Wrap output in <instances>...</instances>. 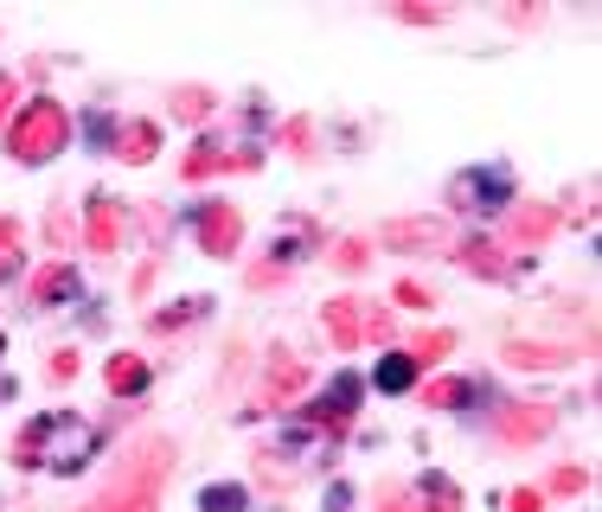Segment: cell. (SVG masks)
Here are the masks:
<instances>
[{"label": "cell", "instance_id": "32", "mask_svg": "<svg viewBox=\"0 0 602 512\" xmlns=\"http://www.w3.org/2000/svg\"><path fill=\"white\" fill-rule=\"evenodd\" d=\"M384 512H411V507H404V493H391V500H384Z\"/></svg>", "mask_w": 602, "mask_h": 512}, {"label": "cell", "instance_id": "4", "mask_svg": "<svg viewBox=\"0 0 602 512\" xmlns=\"http://www.w3.org/2000/svg\"><path fill=\"white\" fill-rule=\"evenodd\" d=\"M237 237H244V219H237L231 205H205V212H199V244H205V256H231Z\"/></svg>", "mask_w": 602, "mask_h": 512}, {"label": "cell", "instance_id": "14", "mask_svg": "<svg viewBox=\"0 0 602 512\" xmlns=\"http://www.w3.org/2000/svg\"><path fill=\"white\" fill-rule=\"evenodd\" d=\"M65 294H77V276H71V263H52V269L33 282V301L52 308V301H65Z\"/></svg>", "mask_w": 602, "mask_h": 512}, {"label": "cell", "instance_id": "22", "mask_svg": "<svg viewBox=\"0 0 602 512\" xmlns=\"http://www.w3.org/2000/svg\"><path fill=\"white\" fill-rule=\"evenodd\" d=\"M475 398V385H461V378H443V385H430V403L443 410V403H468Z\"/></svg>", "mask_w": 602, "mask_h": 512}, {"label": "cell", "instance_id": "31", "mask_svg": "<svg viewBox=\"0 0 602 512\" xmlns=\"http://www.w3.org/2000/svg\"><path fill=\"white\" fill-rule=\"evenodd\" d=\"M13 90H20V84H13V77L0 71V122H7V110H13Z\"/></svg>", "mask_w": 602, "mask_h": 512}, {"label": "cell", "instance_id": "24", "mask_svg": "<svg viewBox=\"0 0 602 512\" xmlns=\"http://www.w3.org/2000/svg\"><path fill=\"white\" fill-rule=\"evenodd\" d=\"M231 507H244V487H212L205 493V512H231Z\"/></svg>", "mask_w": 602, "mask_h": 512}, {"label": "cell", "instance_id": "25", "mask_svg": "<svg viewBox=\"0 0 602 512\" xmlns=\"http://www.w3.org/2000/svg\"><path fill=\"white\" fill-rule=\"evenodd\" d=\"M551 487H558V493H583V487H590V475H583V468H558V475H551Z\"/></svg>", "mask_w": 602, "mask_h": 512}, {"label": "cell", "instance_id": "9", "mask_svg": "<svg viewBox=\"0 0 602 512\" xmlns=\"http://www.w3.org/2000/svg\"><path fill=\"white\" fill-rule=\"evenodd\" d=\"M327 333H334L339 353H353V346H359V301H353V294L327 301Z\"/></svg>", "mask_w": 602, "mask_h": 512}, {"label": "cell", "instance_id": "26", "mask_svg": "<svg viewBox=\"0 0 602 512\" xmlns=\"http://www.w3.org/2000/svg\"><path fill=\"white\" fill-rule=\"evenodd\" d=\"M334 263H339V269H359V263H366V244H359V237H346V244L334 251Z\"/></svg>", "mask_w": 602, "mask_h": 512}, {"label": "cell", "instance_id": "6", "mask_svg": "<svg viewBox=\"0 0 602 512\" xmlns=\"http://www.w3.org/2000/svg\"><path fill=\"white\" fill-rule=\"evenodd\" d=\"M449 231H443V219H398L378 231V244H391V251H436Z\"/></svg>", "mask_w": 602, "mask_h": 512}, {"label": "cell", "instance_id": "29", "mask_svg": "<svg viewBox=\"0 0 602 512\" xmlns=\"http://www.w3.org/2000/svg\"><path fill=\"white\" fill-rule=\"evenodd\" d=\"M398 301H411V308H430V289H423V282H398Z\"/></svg>", "mask_w": 602, "mask_h": 512}, {"label": "cell", "instance_id": "12", "mask_svg": "<svg viewBox=\"0 0 602 512\" xmlns=\"http://www.w3.org/2000/svg\"><path fill=\"white\" fill-rule=\"evenodd\" d=\"M506 359H513L520 371H551V366H565L570 353H565V346H532V340H513V346H506Z\"/></svg>", "mask_w": 602, "mask_h": 512}, {"label": "cell", "instance_id": "11", "mask_svg": "<svg viewBox=\"0 0 602 512\" xmlns=\"http://www.w3.org/2000/svg\"><path fill=\"white\" fill-rule=\"evenodd\" d=\"M551 231H558V212H551V205H520V212H513V237H520V244H545Z\"/></svg>", "mask_w": 602, "mask_h": 512}, {"label": "cell", "instance_id": "1", "mask_svg": "<svg viewBox=\"0 0 602 512\" xmlns=\"http://www.w3.org/2000/svg\"><path fill=\"white\" fill-rule=\"evenodd\" d=\"M167 461H174V442L167 436H148L122 468L110 475V487L90 500L83 512H154L160 507V480H167Z\"/></svg>", "mask_w": 602, "mask_h": 512}, {"label": "cell", "instance_id": "5", "mask_svg": "<svg viewBox=\"0 0 602 512\" xmlns=\"http://www.w3.org/2000/svg\"><path fill=\"white\" fill-rule=\"evenodd\" d=\"M493 430L506 442H532L551 430V410L545 403H506V410H493Z\"/></svg>", "mask_w": 602, "mask_h": 512}, {"label": "cell", "instance_id": "10", "mask_svg": "<svg viewBox=\"0 0 602 512\" xmlns=\"http://www.w3.org/2000/svg\"><path fill=\"white\" fill-rule=\"evenodd\" d=\"M506 192H513V174H506V167L461 174V180H455V199H506Z\"/></svg>", "mask_w": 602, "mask_h": 512}, {"label": "cell", "instance_id": "27", "mask_svg": "<svg viewBox=\"0 0 602 512\" xmlns=\"http://www.w3.org/2000/svg\"><path fill=\"white\" fill-rule=\"evenodd\" d=\"M513 512H545V493H538V487H520V493H513Z\"/></svg>", "mask_w": 602, "mask_h": 512}, {"label": "cell", "instance_id": "7", "mask_svg": "<svg viewBox=\"0 0 602 512\" xmlns=\"http://www.w3.org/2000/svg\"><path fill=\"white\" fill-rule=\"evenodd\" d=\"M219 167H257V154H225L219 142H199L180 174H187V180H205V174H219Z\"/></svg>", "mask_w": 602, "mask_h": 512}, {"label": "cell", "instance_id": "33", "mask_svg": "<svg viewBox=\"0 0 602 512\" xmlns=\"http://www.w3.org/2000/svg\"><path fill=\"white\" fill-rule=\"evenodd\" d=\"M0 346H7V340H0Z\"/></svg>", "mask_w": 602, "mask_h": 512}, {"label": "cell", "instance_id": "17", "mask_svg": "<svg viewBox=\"0 0 602 512\" xmlns=\"http://www.w3.org/2000/svg\"><path fill=\"white\" fill-rule=\"evenodd\" d=\"M174 115H180V122H205V115H212V90L180 84V90H174Z\"/></svg>", "mask_w": 602, "mask_h": 512}, {"label": "cell", "instance_id": "21", "mask_svg": "<svg viewBox=\"0 0 602 512\" xmlns=\"http://www.w3.org/2000/svg\"><path fill=\"white\" fill-rule=\"evenodd\" d=\"M449 346H455V333H443V327H436V333H416L411 359H443V353H449Z\"/></svg>", "mask_w": 602, "mask_h": 512}, {"label": "cell", "instance_id": "18", "mask_svg": "<svg viewBox=\"0 0 602 512\" xmlns=\"http://www.w3.org/2000/svg\"><path fill=\"white\" fill-rule=\"evenodd\" d=\"M90 251H115V205L110 199H97V212H90Z\"/></svg>", "mask_w": 602, "mask_h": 512}, {"label": "cell", "instance_id": "8", "mask_svg": "<svg viewBox=\"0 0 602 512\" xmlns=\"http://www.w3.org/2000/svg\"><path fill=\"white\" fill-rule=\"evenodd\" d=\"M301 385H308V366H301V359H289V353H276V366H269V378H264L269 403H289Z\"/></svg>", "mask_w": 602, "mask_h": 512}, {"label": "cell", "instance_id": "23", "mask_svg": "<svg viewBox=\"0 0 602 512\" xmlns=\"http://www.w3.org/2000/svg\"><path fill=\"white\" fill-rule=\"evenodd\" d=\"M423 512H461V493H455L449 480H430V507Z\"/></svg>", "mask_w": 602, "mask_h": 512}, {"label": "cell", "instance_id": "19", "mask_svg": "<svg viewBox=\"0 0 602 512\" xmlns=\"http://www.w3.org/2000/svg\"><path fill=\"white\" fill-rule=\"evenodd\" d=\"M13 263H20V219H0V282L13 276Z\"/></svg>", "mask_w": 602, "mask_h": 512}, {"label": "cell", "instance_id": "2", "mask_svg": "<svg viewBox=\"0 0 602 512\" xmlns=\"http://www.w3.org/2000/svg\"><path fill=\"white\" fill-rule=\"evenodd\" d=\"M97 448V430L90 423H71V416H38L26 436L13 442V461L20 468H83V455Z\"/></svg>", "mask_w": 602, "mask_h": 512}, {"label": "cell", "instance_id": "3", "mask_svg": "<svg viewBox=\"0 0 602 512\" xmlns=\"http://www.w3.org/2000/svg\"><path fill=\"white\" fill-rule=\"evenodd\" d=\"M65 142H71V115H65V103H52V97L26 103V110L13 115V129H7V154L26 160V167L52 160Z\"/></svg>", "mask_w": 602, "mask_h": 512}, {"label": "cell", "instance_id": "30", "mask_svg": "<svg viewBox=\"0 0 602 512\" xmlns=\"http://www.w3.org/2000/svg\"><path fill=\"white\" fill-rule=\"evenodd\" d=\"M359 333H372V340H391V314H384V308H372V321H366Z\"/></svg>", "mask_w": 602, "mask_h": 512}, {"label": "cell", "instance_id": "15", "mask_svg": "<svg viewBox=\"0 0 602 512\" xmlns=\"http://www.w3.org/2000/svg\"><path fill=\"white\" fill-rule=\"evenodd\" d=\"M103 378H110V391H115V398H122V391H142V385H148V366H142L135 353H115V359H110V371H103Z\"/></svg>", "mask_w": 602, "mask_h": 512}, {"label": "cell", "instance_id": "16", "mask_svg": "<svg viewBox=\"0 0 602 512\" xmlns=\"http://www.w3.org/2000/svg\"><path fill=\"white\" fill-rule=\"evenodd\" d=\"M154 147H160V129L154 122H129L122 129V160H154Z\"/></svg>", "mask_w": 602, "mask_h": 512}, {"label": "cell", "instance_id": "20", "mask_svg": "<svg viewBox=\"0 0 602 512\" xmlns=\"http://www.w3.org/2000/svg\"><path fill=\"white\" fill-rule=\"evenodd\" d=\"M411 378H416V359H384L378 366V391H404Z\"/></svg>", "mask_w": 602, "mask_h": 512}, {"label": "cell", "instance_id": "28", "mask_svg": "<svg viewBox=\"0 0 602 512\" xmlns=\"http://www.w3.org/2000/svg\"><path fill=\"white\" fill-rule=\"evenodd\" d=\"M52 378H77V353L65 346V353H52Z\"/></svg>", "mask_w": 602, "mask_h": 512}, {"label": "cell", "instance_id": "13", "mask_svg": "<svg viewBox=\"0 0 602 512\" xmlns=\"http://www.w3.org/2000/svg\"><path fill=\"white\" fill-rule=\"evenodd\" d=\"M461 269H475V276H506V256H500V244H488V237H468L461 244Z\"/></svg>", "mask_w": 602, "mask_h": 512}]
</instances>
